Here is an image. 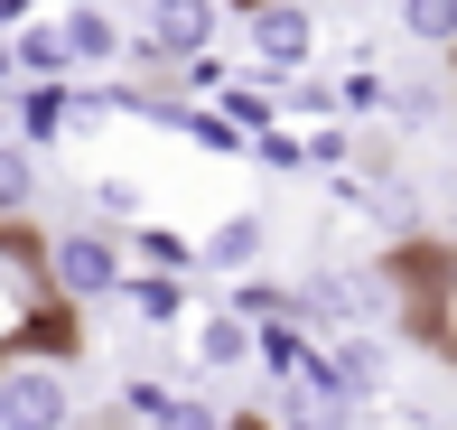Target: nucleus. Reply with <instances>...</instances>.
<instances>
[{
    "label": "nucleus",
    "mask_w": 457,
    "mask_h": 430,
    "mask_svg": "<svg viewBox=\"0 0 457 430\" xmlns=\"http://www.w3.org/2000/svg\"><path fill=\"white\" fill-rule=\"evenodd\" d=\"M0 430H75V375L56 356H0Z\"/></svg>",
    "instance_id": "7ed1b4c3"
},
{
    "label": "nucleus",
    "mask_w": 457,
    "mask_h": 430,
    "mask_svg": "<svg viewBox=\"0 0 457 430\" xmlns=\"http://www.w3.org/2000/svg\"><path fill=\"white\" fill-rule=\"evenodd\" d=\"M66 19V47H75V75H112V66H131V38L140 29H121L103 0H85V10H56Z\"/></svg>",
    "instance_id": "9d476101"
},
{
    "label": "nucleus",
    "mask_w": 457,
    "mask_h": 430,
    "mask_svg": "<svg viewBox=\"0 0 457 430\" xmlns=\"http://www.w3.org/2000/svg\"><path fill=\"white\" fill-rule=\"evenodd\" d=\"M47 281L66 309H94V299H112L121 281H131V253H121L112 224H66V234L47 243Z\"/></svg>",
    "instance_id": "f257e3e1"
},
{
    "label": "nucleus",
    "mask_w": 457,
    "mask_h": 430,
    "mask_svg": "<svg viewBox=\"0 0 457 430\" xmlns=\"http://www.w3.org/2000/svg\"><path fill=\"white\" fill-rule=\"evenodd\" d=\"M56 10H85V0H56Z\"/></svg>",
    "instance_id": "cd10ccee"
},
{
    "label": "nucleus",
    "mask_w": 457,
    "mask_h": 430,
    "mask_svg": "<svg viewBox=\"0 0 457 430\" xmlns=\"http://www.w3.org/2000/svg\"><path fill=\"white\" fill-rule=\"evenodd\" d=\"M402 318V281L392 272H355V327H392Z\"/></svg>",
    "instance_id": "6ab92c4d"
},
{
    "label": "nucleus",
    "mask_w": 457,
    "mask_h": 430,
    "mask_svg": "<svg viewBox=\"0 0 457 430\" xmlns=\"http://www.w3.org/2000/svg\"><path fill=\"white\" fill-rule=\"evenodd\" d=\"M159 430H234V421H224V402H215V393H178Z\"/></svg>",
    "instance_id": "5701e85b"
},
{
    "label": "nucleus",
    "mask_w": 457,
    "mask_h": 430,
    "mask_svg": "<svg viewBox=\"0 0 457 430\" xmlns=\"http://www.w3.org/2000/svg\"><path fill=\"white\" fill-rule=\"evenodd\" d=\"M224 299H234V309L253 318V327H271V318H289V291H280L271 272H253V281H234V291H224Z\"/></svg>",
    "instance_id": "aec40b11"
},
{
    "label": "nucleus",
    "mask_w": 457,
    "mask_h": 430,
    "mask_svg": "<svg viewBox=\"0 0 457 430\" xmlns=\"http://www.w3.org/2000/svg\"><path fill=\"white\" fill-rule=\"evenodd\" d=\"M37 207V150L29 140H0V224H19Z\"/></svg>",
    "instance_id": "2eb2a0df"
},
{
    "label": "nucleus",
    "mask_w": 457,
    "mask_h": 430,
    "mask_svg": "<svg viewBox=\"0 0 457 430\" xmlns=\"http://www.w3.org/2000/svg\"><path fill=\"white\" fill-rule=\"evenodd\" d=\"M131 215L150 224V197H140L131 178H94V224H131Z\"/></svg>",
    "instance_id": "4be33fe9"
},
{
    "label": "nucleus",
    "mask_w": 457,
    "mask_h": 430,
    "mask_svg": "<svg viewBox=\"0 0 457 430\" xmlns=\"http://www.w3.org/2000/svg\"><path fill=\"white\" fill-rule=\"evenodd\" d=\"M243 47H253L262 85H299L308 66H318V0H262V10H243Z\"/></svg>",
    "instance_id": "f03ea898"
},
{
    "label": "nucleus",
    "mask_w": 457,
    "mask_h": 430,
    "mask_svg": "<svg viewBox=\"0 0 457 430\" xmlns=\"http://www.w3.org/2000/svg\"><path fill=\"white\" fill-rule=\"evenodd\" d=\"M383 104H392L383 66H345V75H337V113H345V122H373Z\"/></svg>",
    "instance_id": "a211bd4d"
},
{
    "label": "nucleus",
    "mask_w": 457,
    "mask_h": 430,
    "mask_svg": "<svg viewBox=\"0 0 457 430\" xmlns=\"http://www.w3.org/2000/svg\"><path fill=\"white\" fill-rule=\"evenodd\" d=\"M355 430H402V421H392V412H364V421H355Z\"/></svg>",
    "instance_id": "bb28decb"
},
{
    "label": "nucleus",
    "mask_w": 457,
    "mask_h": 430,
    "mask_svg": "<svg viewBox=\"0 0 457 430\" xmlns=\"http://www.w3.org/2000/svg\"><path fill=\"white\" fill-rule=\"evenodd\" d=\"M0 140H19V113H10V94H0Z\"/></svg>",
    "instance_id": "a878e982"
},
{
    "label": "nucleus",
    "mask_w": 457,
    "mask_h": 430,
    "mask_svg": "<svg viewBox=\"0 0 457 430\" xmlns=\"http://www.w3.org/2000/svg\"><path fill=\"white\" fill-rule=\"evenodd\" d=\"M355 207H364V224H373V234H392V243H411V234L429 224L411 178H364V188H355Z\"/></svg>",
    "instance_id": "4468645a"
},
{
    "label": "nucleus",
    "mask_w": 457,
    "mask_h": 430,
    "mask_svg": "<svg viewBox=\"0 0 457 430\" xmlns=\"http://www.w3.org/2000/svg\"><path fill=\"white\" fill-rule=\"evenodd\" d=\"M37 19V0H0V29H29Z\"/></svg>",
    "instance_id": "b1692460"
},
{
    "label": "nucleus",
    "mask_w": 457,
    "mask_h": 430,
    "mask_svg": "<svg viewBox=\"0 0 457 430\" xmlns=\"http://www.w3.org/2000/svg\"><path fill=\"white\" fill-rule=\"evenodd\" d=\"M318 375L337 384V393L355 402V412H373V402L392 393V337H383V327H345V337H327Z\"/></svg>",
    "instance_id": "39448f33"
},
{
    "label": "nucleus",
    "mask_w": 457,
    "mask_h": 430,
    "mask_svg": "<svg viewBox=\"0 0 457 430\" xmlns=\"http://www.w3.org/2000/svg\"><path fill=\"white\" fill-rule=\"evenodd\" d=\"M19 85V47H10V29H0V94Z\"/></svg>",
    "instance_id": "393cba45"
},
{
    "label": "nucleus",
    "mask_w": 457,
    "mask_h": 430,
    "mask_svg": "<svg viewBox=\"0 0 457 430\" xmlns=\"http://www.w3.org/2000/svg\"><path fill=\"white\" fill-rule=\"evenodd\" d=\"M411 47H457V0H392Z\"/></svg>",
    "instance_id": "dca6fc26"
},
{
    "label": "nucleus",
    "mask_w": 457,
    "mask_h": 430,
    "mask_svg": "<svg viewBox=\"0 0 457 430\" xmlns=\"http://www.w3.org/2000/svg\"><path fill=\"white\" fill-rule=\"evenodd\" d=\"M169 402H178V384H150V375H131V384H121V421H140V430H159V421H169Z\"/></svg>",
    "instance_id": "412c9836"
},
{
    "label": "nucleus",
    "mask_w": 457,
    "mask_h": 430,
    "mask_svg": "<svg viewBox=\"0 0 457 430\" xmlns=\"http://www.w3.org/2000/svg\"><path fill=\"white\" fill-rule=\"evenodd\" d=\"M121 299H131L140 327H187L196 318V299H187V272H169V262H140L131 281H121Z\"/></svg>",
    "instance_id": "9b49d317"
},
{
    "label": "nucleus",
    "mask_w": 457,
    "mask_h": 430,
    "mask_svg": "<svg viewBox=\"0 0 457 430\" xmlns=\"http://www.w3.org/2000/svg\"><path fill=\"white\" fill-rule=\"evenodd\" d=\"M187 365L196 375H243V365H262V327L234 309V299H215V309L187 318Z\"/></svg>",
    "instance_id": "423d86ee"
},
{
    "label": "nucleus",
    "mask_w": 457,
    "mask_h": 430,
    "mask_svg": "<svg viewBox=\"0 0 457 430\" xmlns=\"http://www.w3.org/2000/svg\"><path fill=\"white\" fill-rule=\"evenodd\" d=\"M140 38H159L178 66H196L224 38V0H150V10H140Z\"/></svg>",
    "instance_id": "0eeeda50"
},
{
    "label": "nucleus",
    "mask_w": 457,
    "mask_h": 430,
    "mask_svg": "<svg viewBox=\"0 0 457 430\" xmlns=\"http://www.w3.org/2000/svg\"><path fill=\"white\" fill-rule=\"evenodd\" d=\"M289 318L318 327V337H345V327H355V272H308L299 291H289Z\"/></svg>",
    "instance_id": "f8f14e48"
},
{
    "label": "nucleus",
    "mask_w": 457,
    "mask_h": 430,
    "mask_svg": "<svg viewBox=\"0 0 457 430\" xmlns=\"http://www.w3.org/2000/svg\"><path fill=\"white\" fill-rule=\"evenodd\" d=\"M262 253H271V215H253V207L215 215V224H205V243H196V262H205L215 281H253Z\"/></svg>",
    "instance_id": "6e6552de"
},
{
    "label": "nucleus",
    "mask_w": 457,
    "mask_h": 430,
    "mask_svg": "<svg viewBox=\"0 0 457 430\" xmlns=\"http://www.w3.org/2000/svg\"><path fill=\"white\" fill-rule=\"evenodd\" d=\"M56 309H66V299H56V281H47V253H29V243L0 224V356H29V337Z\"/></svg>",
    "instance_id": "20e7f679"
},
{
    "label": "nucleus",
    "mask_w": 457,
    "mask_h": 430,
    "mask_svg": "<svg viewBox=\"0 0 457 430\" xmlns=\"http://www.w3.org/2000/svg\"><path fill=\"white\" fill-rule=\"evenodd\" d=\"M253 169H271V178H299V169H308V131H289V122L253 131Z\"/></svg>",
    "instance_id": "f3484780"
},
{
    "label": "nucleus",
    "mask_w": 457,
    "mask_h": 430,
    "mask_svg": "<svg viewBox=\"0 0 457 430\" xmlns=\"http://www.w3.org/2000/svg\"><path fill=\"white\" fill-rule=\"evenodd\" d=\"M364 412L337 393L327 375H299V384H271V430H355Z\"/></svg>",
    "instance_id": "1a4fd4ad"
},
{
    "label": "nucleus",
    "mask_w": 457,
    "mask_h": 430,
    "mask_svg": "<svg viewBox=\"0 0 457 430\" xmlns=\"http://www.w3.org/2000/svg\"><path fill=\"white\" fill-rule=\"evenodd\" d=\"M10 47H19V75H29V85H75L66 19H29V29H10Z\"/></svg>",
    "instance_id": "ddd939ff"
}]
</instances>
